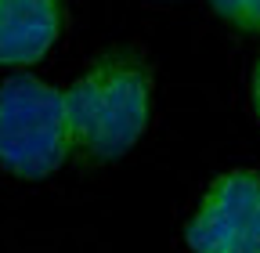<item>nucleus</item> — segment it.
I'll use <instances>...</instances> for the list:
<instances>
[{"instance_id":"obj_4","label":"nucleus","mask_w":260,"mask_h":253,"mask_svg":"<svg viewBox=\"0 0 260 253\" xmlns=\"http://www.w3.org/2000/svg\"><path fill=\"white\" fill-rule=\"evenodd\" d=\"M61 33V0H0V66H32Z\"/></svg>"},{"instance_id":"obj_2","label":"nucleus","mask_w":260,"mask_h":253,"mask_svg":"<svg viewBox=\"0 0 260 253\" xmlns=\"http://www.w3.org/2000/svg\"><path fill=\"white\" fill-rule=\"evenodd\" d=\"M73 148L65 94L37 76H11L0 83V167L15 177L54 174Z\"/></svg>"},{"instance_id":"obj_6","label":"nucleus","mask_w":260,"mask_h":253,"mask_svg":"<svg viewBox=\"0 0 260 253\" xmlns=\"http://www.w3.org/2000/svg\"><path fill=\"white\" fill-rule=\"evenodd\" d=\"M253 109L260 116V61H256V73H253Z\"/></svg>"},{"instance_id":"obj_1","label":"nucleus","mask_w":260,"mask_h":253,"mask_svg":"<svg viewBox=\"0 0 260 253\" xmlns=\"http://www.w3.org/2000/svg\"><path fill=\"white\" fill-rule=\"evenodd\" d=\"M73 145L94 163L126 155L152 116V69L138 51H109L65 90Z\"/></svg>"},{"instance_id":"obj_3","label":"nucleus","mask_w":260,"mask_h":253,"mask_svg":"<svg viewBox=\"0 0 260 253\" xmlns=\"http://www.w3.org/2000/svg\"><path fill=\"white\" fill-rule=\"evenodd\" d=\"M191 253H260V174H220L184 225Z\"/></svg>"},{"instance_id":"obj_5","label":"nucleus","mask_w":260,"mask_h":253,"mask_svg":"<svg viewBox=\"0 0 260 253\" xmlns=\"http://www.w3.org/2000/svg\"><path fill=\"white\" fill-rule=\"evenodd\" d=\"M210 8L239 33H260V0H210Z\"/></svg>"}]
</instances>
